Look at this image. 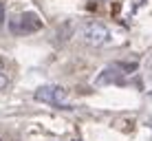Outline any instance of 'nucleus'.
<instances>
[{"instance_id": "f257e3e1", "label": "nucleus", "mask_w": 152, "mask_h": 141, "mask_svg": "<svg viewBox=\"0 0 152 141\" xmlns=\"http://www.w3.org/2000/svg\"><path fill=\"white\" fill-rule=\"evenodd\" d=\"M35 99H38V102H44V104H51V106H57V108H62V110L73 108V104H71L69 95H66V91L62 86H55V84L40 86L38 91H35Z\"/></svg>"}, {"instance_id": "f03ea898", "label": "nucleus", "mask_w": 152, "mask_h": 141, "mask_svg": "<svg viewBox=\"0 0 152 141\" xmlns=\"http://www.w3.org/2000/svg\"><path fill=\"white\" fill-rule=\"evenodd\" d=\"M82 40L88 46H104L110 42V31L102 22H88L82 27Z\"/></svg>"}, {"instance_id": "7ed1b4c3", "label": "nucleus", "mask_w": 152, "mask_h": 141, "mask_svg": "<svg viewBox=\"0 0 152 141\" xmlns=\"http://www.w3.org/2000/svg\"><path fill=\"white\" fill-rule=\"evenodd\" d=\"M11 33L15 35H27V33H33V31H40L42 29V20L38 13L33 11H24L20 15H15V18L11 20Z\"/></svg>"}, {"instance_id": "20e7f679", "label": "nucleus", "mask_w": 152, "mask_h": 141, "mask_svg": "<svg viewBox=\"0 0 152 141\" xmlns=\"http://www.w3.org/2000/svg\"><path fill=\"white\" fill-rule=\"evenodd\" d=\"M7 84H9L7 75H4V73H0V91H4V88H7Z\"/></svg>"}, {"instance_id": "39448f33", "label": "nucleus", "mask_w": 152, "mask_h": 141, "mask_svg": "<svg viewBox=\"0 0 152 141\" xmlns=\"http://www.w3.org/2000/svg\"><path fill=\"white\" fill-rule=\"evenodd\" d=\"M0 73H2V62H0Z\"/></svg>"}]
</instances>
